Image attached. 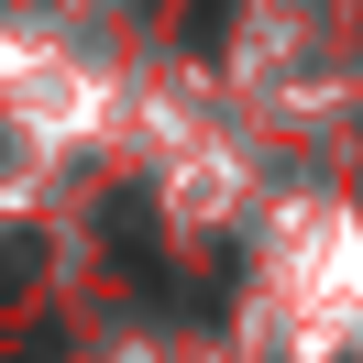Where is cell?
<instances>
[{"instance_id": "1", "label": "cell", "mask_w": 363, "mask_h": 363, "mask_svg": "<svg viewBox=\"0 0 363 363\" xmlns=\"http://www.w3.org/2000/svg\"><path fill=\"white\" fill-rule=\"evenodd\" d=\"M33 264H45V242H33V231H11V242H0V308L33 286Z\"/></svg>"}, {"instance_id": "2", "label": "cell", "mask_w": 363, "mask_h": 363, "mask_svg": "<svg viewBox=\"0 0 363 363\" xmlns=\"http://www.w3.org/2000/svg\"><path fill=\"white\" fill-rule=\"evenodd\" d=\"M220 33H231V0H199V11H187V45L209 55V45H220Z\"/></svg>"}]
</instances>
